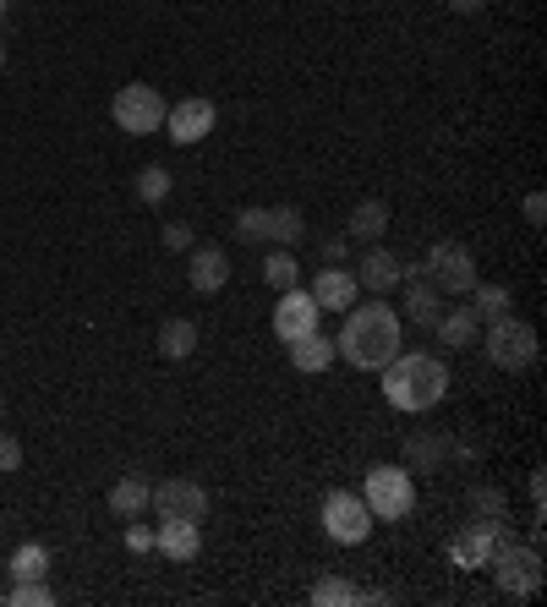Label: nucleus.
I'll list each match as a JSON object with an SVG mask.
<instances>
[{"instance_id": "obj_1", "label": "nucleus", "mask_w": 547, "mask_h": 607, "mask_svg": "<svg viewBox=\"0 0 547 607\" xmlns=\"http://www.w3.org/2000/svg\"><path fill=\"white\" fill-rule=\"evenodd\" d=\"M378 372H383V394L394 411H433L450 394V367L427 350H394Z\"/></svg>"}, {"instance_id": "obj_2", "label": "nucleus", "mask_w": 547, "mask_h": 607, "mask_svg": "<svg viewBox=\"0 0 547 607\" xmlns=\"http://www.w3.org/2000/svg\"><path fill=\"white\" fill-rule=\"evenodd\" d=\"M394 350H400V318H394V307L372 301V307H351V312H345L334 356H345V361L362 367V372H378Z\"/></svg>"}, {"instance_id": "obj_3", "label": "nucleus", "mask_w": 547, "mask_h": 607, "mask_svg": "<svg viewBox=\"0 0 547 607\" xmlns=\"http://www.w3.org/2000/svg\"><path fill=\"white\" fill-rule=\"evenodd\" d=\"M487 569H493L498 591H504V597H515V603H526V597H537V591H543V553H537V542H515V531H504V536H498V547H493Z\"/></svg>"}, {"instance_id": "obj_4", "label": "nucleus", "mask_w": 547, "mask_h": 607, "mask_svg": "<svg viewBox=\"0 0 547 607\" xmlns=\"http://www.w3.org/2000/svg\"><path fill=\"white\" fill-rule=\"evenodd\" d=\"M362 504L372 510V521H405L416 504V482L405 465H372L362 482Z\"/></svg>"}, {"instance_id": "obj_5", "label": "nucleus", "mask_w": 547, "mask_h": 607, "mask_svg": "<svg viewBox=\"0 0 547 607\" xmlns=\"http://www.w3.org/2000/svg\"><path fill=\"white\" fill-rule=\"evenodd\" d=\"M482 350H487V361L493 367H504V372H526L531 361H537V329L526 323V318H498V323H487V340H482Z\"/></svg>"}, {"instance_id": "obj_6", "label": "nucleus", "mask_w": 547, "mask_h": 607, "mask_svg": "<svg viewBox=\"0 0 547 607\" xmlns=\"http://www.w3.org/2000/svg\"><path fill=\"white\" fill-rule=\"evenodd\" d=\"M422 274L438 285V296H471V285H476V258H471V247H460V241H433Z\"/></svg>"}, {"instance_id": "obj_7", "label": "nucleus", "mask_w": 547, "mask_h": 607, "mask_svg": "<svg viewBox=\"0 0 547 607\" xmlns=\"http://www.w3.org/2000/svg\"><path fill=\"white\" fill-rule=\"evenodd\" d=\"M110 115H115V126H121V132H132V137H148V132H159V126H165V99H159V88L126 83L121 93H115Z\"/></svg>"}, {"instance_id": "obj_8", "label": "nucleus", "mask_w": 547, "mask_h": 607, "mask_svg": "<svg viewBox=\"0 0 547 607\" xmlns=\"http://www.w3.org/2000/svg\"><path fill=\"white\" fill-rule=\"evenodd\" d=\"M323 531L340 547H362L367 536H372V510L362 504V493H329L323 498Z\"/></svg>"}, {"instance_id": "obj_9", "label": "nucleus", "mask_w": 547, "mask_h": 607, "mask_svg": "<svg viewBox=\"0 0 547 607\" xmlns=\"http://www.w3.org/2000/svg\"><path fill=\"white\" fill-rule=\"evenodd\" d=\"M148 510H159V521H203L208 515V493L192 476H171L148 493Z\"/></svg>"}, {"instance_id": "obj_10", "label": "nucleus", "mask_w": 547, "mask_h": 607, "mask_svg": "<svg viewBox=\"0 0 547 607\" xmlns=\"http://www.w3.org/2000/svg\"><path fill=\"white\" fill-rule=\"evenodd\" d=\"M318 318H323V312H318V301H312L301 285H296V290H279V301H274V335H279L285 346L301 340V335H312Z\"/></svg>"}, {"instance_id": "obj_11", "label": "nucleus", "mask_w": 547, "mask_h": 607, "mask_svg": "<svg viewBox=\"0 0 547 607\" xmlns=\"http://www.w3.org/2000/svg\"><path fill=\"white\" fill-rule=\"evenodd\" d=\"M214 121H219V110L208 104V99H182V104H171L165 110V132H171V143H203L208 132H214Z\"/></svg>"}, {"instance_id": "obj_12", "label": "nucleus", "mask_w": 547, "mask_h": 607, "mask_svg": "<svg viewBox=\"0 0 547 607\" xmlns=\"http://www.w3.org/2000/svg\"><path fill=\"white\" fill-rule=\"evenodd\" d=\"M405 318L411 323H422V329H433L438 323V312H444V296H438V285L422 274V263H405Z\"/></svg>"}, {"instance_id": "obj_13", "label": "nucleus", "mask_w": 547, "mask_h": 607, "mask_svg": "<svg viewBox=\"0 0 547 607\" xmlns=\"http://www.w3.org/2000/svg\"><path fill=\"white\" fill-rule=\"evenodd\" d=\"M357 290H362L357 274L334 263V268H318V279H312L307 296L318 301V312H351V307H357Z\"/></svg>"}, {"instance_id": "obj_14", "label": "nucleus", "mask_w": 547, "mask_h": 607, "mask_svg": "<svg viewBox=\"0 0 547 607\" xmlns=\"http://www.w3.org/2000/svg\"><path fill=\"white\" fill-rule=\"evenodd\" d=\"M504 531H509V521H476L471 515V525L460 531V542H455V558L465 569H487V558H493V547H498Z\"/></svg>"}, {"instance_id": "obj_15", "label": "nucleus", "mask_w": 547, "mask_h": 607, "mask_svg": "<svg viewBox=\"0 0 547 607\" xmlns=\"http://www.w3.org/2000/svg\"><path fill=\"white\" fill-rule=\"evenodd\" d=\"M186 279H192L197 296L225 290V279H230V258H225V247H192V253H186Z\"/></svg>"}, {"instance_id": "obj_16", "label": "nucleus", "mask_w": 547, "mask_h": 607, "mask_svg": "<svg viewBox=\"0 0 547 607\" xmlns=\"http://www.w3.org/2000/svg\"><path fill=\"white\" fill-rule=\"evenodd\" d=\"M400 279H405V258H394L389 247H372L357 268V285L367 290H378V296H389V290H400Z\"/></svg>"}, {"instance_id": "obj_17", "label": "nucleus", "mask_w": 547, "mask_h": 607, "mask_svg": "<svg viewBox=\"0 0 547 607\" xmlns=\"http://www.w3.org/2000/svg\"><path fill=\"white\" fill-rule=\"evenodd\" d=\"M154 547L165 553V558H197V547H203V531H197V521H165L159 531H154Z\"/></svg>"}, {"instance_id": "obj_18", "label": "nucleus", "mask_w": 547, "mask_h": 607, "mask_svg": "<svg viewBox=\"0 0 547 607\" xmlns=\"http://www.w3.org/2000/svg\"><path fill=\"white\" fill-rule=\"evenodd\" d=\"M148 476H121L115 487H110V515H121V521H137L143 510H148Z\"/></svg>"}, {"instance_id": "obj_19", "label": "nucleus", "mask_w": 547, "mask_h": 607, "mask_svg": "<svg viewBox=\"0 0 547 607\" xmlns=\"http://www.w3.org/2000/svg\"><path fill=\"white\" fill-rule=\"evenodd\" d=\"M476 329H482V323H476V312H471V307H444V312H438V323H433V335H438L450 350H465L471 340H476Z\"/></svg>"}, {"instance_id": "obj_20", "label": "nucleus", "mask_w": 547, "mask_h": 607, "mask_svg": "<svg viewBox=\"0 0 547 607\" xmlns=\"http://www.w3.org/2000/svg\"><path fill=\"white\" fill-rule=\"evenodd\" d=\"M357 241H383V230H389V203L383 197H362L357 208H351V225H345Z\"/></svg>"}, {"instance_id": "obj_21", "label": "nucleus", "mask_w": 547, "mask_h": 607, "mask_svg": "<svg viewBox=\"0 0 547 607\" xmlns=\"http://www.w3.org/2000/svg\"><path fill=\"white\" fill-rule=\"evenodd\" d=\"M450 454V433H416L405 438V471H433Z\"/></svg>"}, {"instance_id": "obj_22", "label": "nucleus", "mask_w": 547, "mask_h": 607, "mask_svg": "<svg viewBox=\"0 0 547 607\" xmlns=\"http://www.w3.org/2000/svg\"><path fill=\"white\" fill-rule=\"evenodd\" d=\"M329 361H334V340H323L318 329L301 335V340H290V367L296 372H323Z\"/></svg>"}, {"instance_id": "obj_23", "label": "nucleus", "mask_w": 547, "mask_h": 607, "mask_svg": "<svg viewBox=\"0 0 547 607\" xmlns=\"http://www.w3.org/2000/svg\"><path fill=\"white\" fill-rule=\"evenodd\" d=\"M509 307H515V301H509L504 285H482V279L471 285V312H476V323H498V318H509Z\"/></svg>"}, {"instance_id": "obj_24", "label": "nucleus", "mask_w": 547, "mask_h": 607, "mask_svg": "<svg viewBox=\"0 0 547 607\" xmlns=\"http://www.w3.org/2000/svg\"><path fill=\"white\" fill-rule=\"evenodd\" d=\"M159 350H165L171 361H186V356L197 350V323H192V318H165V323H159Z\"/></svg>"}, {"instance_id": "obj_25", "label": "nucleus", "mask_w": 547, "mask_h": 607, "mask_svg": "<svg viewBox=\"0 0 547 607\" xmlns=\"http://www.w3.org/2000/svg\"><path fill=\"white\" fill-rule=\"evenodd\" d=\"M301 236H307V219H301V208H296V203L269 208V241H274V247H296Z\"/></svg>"}, {"instance_id": "obj_26", "label": "nucleus", "mask_w": 547, "mask_h": 607, "mask_svg": "<svg viewBox=\"0 0 547 607\" xmlns=\"http://www.w3.org/2000/svg\"><path fill=\"white\" fill-rule=\"evenodd\" d=\"M44 575H50V547L22 542V547L11 553V580H44Z\"/></svg>"}, {"instance_id": "obj_27", "label": "nucleus", "mask_w": 547, "mask_h": 607, "mask_svg": "<svg viewBox=\"0 0 547 607\" xmlns=\"http://www.w3.org/2000/svg\"><path fill=\"white\" fill-rule=\"evenodd\" d=\"M264 279H269L274 290H296V285H301V263H296V253H290V247H274L269 263H264Z\"/></svg>"}, {"instance_id": "obj_28", "label": "nucleus", "mask_w": 547, "mask_h": 607, "mask_svg": "<svg viewBox=\"0 0 547 607\" xmlns=\"http://www.w3.org/2000/svg\"><path fill=\"white\" fill-rule=\"evenodd\" d=\"M471 515L476 521H504L509 515V498L498 487H471Z\"/></svg>"}, {"instance_id": "obj_29", "label": "nucleus", "mask_w": 547, "mask_h": 607, "mask_svg": "<svg viewBox=\"0 0 547 607\" xmlns=\"http://www.w3.org/2000/svg\"><path fill=\"white\" fill-rule=\"evenodd\" d=\"M137 197H143V203H165V197H171V171H165V165H143V171H137Z\"/></svg>"}, {"instance_id": "obj_30", "label": "nucleus", "mask_w": 547, "mask_h": 607, "mask_svg": "<svg viewBox=\"0 0 547 607\" xmlns=\"http://www.w3.org/2000/svg\"><path fill=\"white\" fill-rule=\"evenodd\" d=\"M312 603H318V607H334V603H362V591H357L351 580H340V575H329V580H318V586H312Z\"/></svg>"}, {"instance_id": "obj_31", "label": "nucleus", "mask_w": 547, "mask_h": 607, "mask_svg": "<svg viewBox=\"0 0 547 607\" xmlns=\"http://www.w3.org/2000/svg\"><path fill=\"white\" fill-rule=\"evenodd\" d=\"M6 603H11V607H50V603H55V591H50L44 580H17Z\"/></svg>"}, {"instance_id": "obj_32", "label": "nucleus", "mask_w": 547, "mask_h": 607, "mask_svg": "<svg viewBox=\"0 0 547 607\" xmlns=\"http://www.w3.org/2000/svg\"><path fill=\"white\" fill-rule=\"evenodd\" d=\"M236 236L241 241H269V208H241L236 214Z\"/></svg>"}, {"instance_id": "obj_33", "label": "nucleus", "mask_w": 547, "mask_h": 607, "mask_svg": "<svg viewBox=\"0 0 547 607\" xmlns=\"http://www.w3.org/2000/svg\"><path fill=\"white\" fill-rule=\"evenodd\" d=\"M318 253H323V263L334 268V263L351 258V241H345V236H323V241H318Z\"/></svg>"}, {"instance_id": "obj_34", "label": "nucleus", "mask_w": 547, "mask_h": 607, "mask_svg": "<svg viewBox=\"0 0 547 607\" xmlns=\"http://www.w3.org/2000/svg\"><path fill=\"white\" fill-rule=\"evenodd\" d=\"M17 465H22V443L0 428V471H17Z\"/></svg>"}, {"instance_id": "obj_35", "label": "nucleus", "mask_w": 547, "mask_h": 607, "mask_svg": "<svg viewBox=\"0 0 547 607\" xmlns=\"http://www.w3.org/2000/svg\"><path fill=\"white\" fill-rule=\"evenodd\" d=\"M520 214H526V225H547V197L543 192H531V197L520 203Z\"/></svg>"}, {"instance_id": "obj_36", "label": "nucleus", "mask_w": 547, "mask_h": 607, "mask_svg": "<svg viewBox=\"0 0 547 607\" xmlns=\"http://www.w3.org/2000/svg\"><path fill=\"white\" fill-rule=\"evenodd\" d=\"M165 247H171V253H192L197 241H192V230H186V225H165Z\"/></svg>"}, {"instance_id": "obj_37", "label": "nucleus", "mask_w": 547, "mask_h": 607, "mask_svg": "<svg viewBox=\"0 0 547 607\" xmlns=\"http://www.w3.org/2000/svg\"><path fill=\"white\" fill-rule=\"evenodd\" d=\"M126 542L143 553V547H154V531H143V525H137V531H126Z\"/></svg>"}, {"instance_id": "obj_38", "label": "nucleus", "mask_w": 547, "mask_h": 607, "mask_svg": "<svg viewBox=\"0 0 547 607\" xmlns=\"http://www.w3.org/2000/svg\"><path fill=\"white\" fill-rule=\"evenodd\" d=\"M450 6H455V11H482L487 0H450Z\"/></svg>"}, {"instance_id": "obj_39", "label": "nucleus", "mask_w": 547, "mask_h": 607, "mask_svg": "<svg viewBox=\"0 0 547 607\" xmlns=\"http://www.w3.org/2000/svg\"><path fill=\"white\" fill-rule=\"evenodd\" d=\"M0 72H6V44H0Z\"/></svg>"}, {"instance_id": "obj_40", "label": "nucleus", "mask_w": 547, "mask_h": 607, "mask_svg": "<svg viewBox=\"0 0 547 607\" xmlns=\"http://www.w3.org/2000/svg\"><path fill=\"white\" fill-rule=\"evenodd\" d=\"M0 416H6V400H0Z\"/></svg>"}, {"instance_id": "obj_41", "label": "nucleus", "mask_w": 547, "mask_h": 607, "mask_svg": "<svg viewBox=\"0 0 547 607\" xmlns=\"http://www.w3.org/2000/svg\"><path fill=\"white\" fill-rule=\"evenodd\" d=\"M0 17H6V0H0Z\"/></svg>"}]
</instances>
